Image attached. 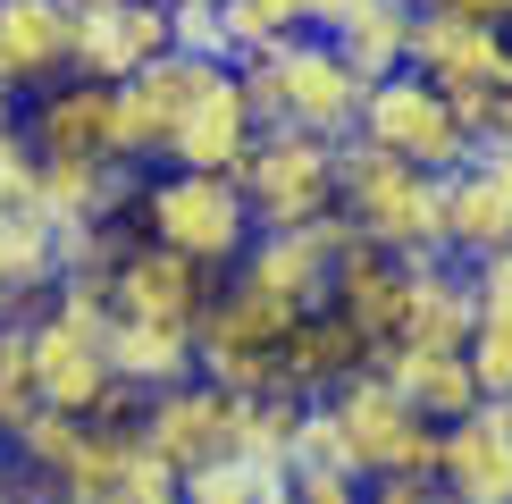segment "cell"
I'll list each match as a JSON object with an SVG mask.
<instances>
[{
  "label": "cell",
  "mask_w": 512,
  "mask_h": 504,
  "mask_svg": "<svg viewBox=\"0 0 512 504\" xmlns=\"http://www.w3.org/2000/svg\"><path fill=\"white\" fill-rule=\"evenodd\" d=\"M345 210H328V219H303V227H261L244 252V278L252 286H269L277 303H294V311H319L336 294V252H345Z\"/></svg>",
  "instance_id": "13"
},
{
  "label": "cell",
  "mask_w": 512,
  "mask_h": 504,
  "mask_svg": "<svg viewBox=\"0 0 512 504\" xmlns=\"http://www.w3.org/2000/svg\"><path fill=\"white\" fill-rule=\"evenodd\" d=\"M361 135H370L378 152L429 168V177H445V168H462V160L479 152V135L462 126L454 93H445V84H429L420 68H395V76L370 84V101H361Z\"/></svg>",
  "instance_id": "7"
},
{
  "label": "cell",
  "mask_w": 512,
  "mask_h": 504,
  "mask_svg": "<svg viewBox=\"0 0 512 504\" xmlns=\"http://www.w3.org/2000/svg\"><path fill=\"white\" fill-rule=\"evenodd\" d=\"M412 68L454 93V110L479 143H496V118H504V93H512V34L504 26H479V17L445 9V0H420Z\"/></svg>",
  "instance_id": "6"
},
{
  "label": "cell",
  "mask_w": 512,
  "mask_h": 504,
  "mask_svg": "<svg viewBox=\"0 0 512 504\" xmlns=\"http://www.w3.org/2000/svg\"><path fill=\"white\" fill-rule=\"evenodd\" d=\"M0 504H26V496H0Z\"/></svg>",
  "instance_id": "38"
},
{
  "label": "cell",
  "mask_w": 512,
  "mask_h": 504,
  "mask_svg": "<svg viewBox=\"0 0 512 504\" xmlns=\"http://www.w3.org/2000/svg\"><path fill=\"white\" fill-rule=\"evenodd\" d=\"M9 110H17V93H9V84H0V118H9Z\"/></svg>",
  "instance_id": "36"
},
{
  "label": "cell",
  "mask_w": 512,
  "mask_h": 504,
  "mask_svg": "<svg viewBox=\"0 0 512 504\" xmlns=\"http://www.w3.org/2000/svg\"><path fill=\"white\" fill-rule=\"evenodd\" d=\"M336 152H345V143L303 135V126H261L252 152L236 160V185H244L252 219H261V227L328 219V210H336Z\"/></svg>",
  "instance_id": "8"
},
{
  "label": "cell",
  "mask_w": 512,
  "mask_h": 504,
  "mask_svg": "<svg viewBox=\"0 0 512 504\" xmlns=\"http://www.w3.org/2000/svg\"><path fill=\"white\" fill-rule=\"evenodd\" d=\"M378 362V345L361 336L336 303H319L294 320V336L277 345V395H303V404H319L328 387H345L353 370H370Z\"/></svg>",
  "instance_id": "20"
},
{
  "label": "cell",
  "mask_w": 512,
  "mask_h": 504,
  "mask_svg": "<svg viewBox=\"0 0 512 504\" xmlns=\"http://www.w3.org/2000/svg\"><path fill=\"white\" fill-rule=\"evenodd\" d=\"M496 143H504V152H512V93H504V118H496Z\"/></svg>",
  "instance_id": "35"
},
{
  "label": "cell",
  "mask_w": 512,
  "mask_h": 504,
  "mask_svg": "<svg viewBox=\"0 0 512 504\" xmlns=\"http://www.w3.org/2000/svg\"><path fill=\"white\" fill-rule=\"evenodd\" d=\"M26 345H34V387L42 404L76 412V420H135L143 395L110 362V286L93 278H59L26 311Z\"/></svg>",
  "instance_id": "1"
},
{
  "label": "cell",
  "mask_w": 512,
  "mask_h": 504,
  "mask_svg": "<svg viewBox=\"0 0 512 504\" xmlns=\"http://www.w3.org/2000/svg\"><path fill=\"white\" fill-rule=\"evenodd\" d=\"M177 504H185V496H177Z\"/></svg>",
  "instance_id": "40"
},
{
  "label": "cell",
  "mask_w": 512,
  "mask_h": 504,
  "mask_svg": "<svg viewBox=\"0 0 512 504\" xmlns=\"http://www.w3.org/2000/svg\"><path fill=\"white\" fill-rule=\"evenodd\" d=\"M412 17H420V0H353V9L328 26V42L378 84V76L412 68Z\"/></svg>",
  "instance_id": "24"
},
{
  "label": "cell",
  "mask_w": 512,
  "mask_h": 504,
  "mask_svg": "<svg viewBox=\"0 0 512 504\" xmlns=\"http://www.w3.org/2000/svg\"><path fill=\"white\" fill-rule=\"evenodd\" d=\"M68 9H110V0H68Z\"/></svg>",
  "instance_id": "37"
},
{
  "label": "cell",
  "mask_w": 512,
  "mask_h": 504,
  "mask_svg": "<svg viewBox=\"0 0 512 504\" xmlns=\"http://www.w3.org/2000/svg\"><path fill=\"white\" fill-rule=\"evenodd\" d=\"M445 9H462V17H479V26H504L512 34V0H445Z\"/></svg>",
  "instance_id": "32"
},
{
  "label": "cell",
  "mask_w": 512,
  "mask_h": 504,
  "mask_svg": "<svg viewBox=\"0 0 512 504\" xmlns=\"http://www.w3.org/2000/svg\"><path fill=\"white\" fill-rule=\"evenodd\" d=\"M76 68V9L68 0H0V84L17 101Z\"/></svg>",
  "instance_id": "21"
},
{
  "label": "cell",
  "mask_w": 512,
  "mask_h": 504,
  "mask_svg": "<svg viewBox=\"0 0 512 504\" xmlns=\"http://www.w3.org/2000/svg\"><path fill=\"white\" fill-rule=\"evenodd\" d=\"M135 227L160 236V244H177L185 261L210 269V278H227L252 252V236H261V219H252L244 185L227 177V168H168V177H152L143 202H135Z\"/></svg>",
  "instance_id": "4"
},
{
  "label": "cell",
  "mask_w": 512,
  "mask_h": 504,
  "mask_svg": "<svg viewBox=\"0 0 512 504\" xmlns=\"http://www.w3.org/2000/svg\"><path fill=\"white\" fill-rule=\"evenodd\" d=\"M236 76H244L252 118H261V126H303V135H328V143L361 135L370 76H361L328 34L303 26V34H286V42H269V51L236 59Z\"/></svg>",
  "instance_id": "2"
},
{
  "label": "cell",
  "mask_w": 512,
  "mask_h": 504,
  "mask_svg": "<svg viewBox=\"0 0 512 504\" xmlns=\"http://www.w3.org/2000/svg\"><path fill=\"white\" fill-rule=\"evenodd\" d=\"M34 177H42V152H34L26 118H0V210L34 202Z\"/></svg>",
  "instance_id": "29"
},
{
  "label": "cell",
  "mask_w": 512,
  "mask_h": 504,
  "mask_svg": "<svg viewBox=\"0 0 512 504\" xmlns=\"http://www.w3.org/2000/svg\"><path fill=\"white\" fill-rule=\"evenodd\" d=\"M34 404H42V387H34V345H26V320H9V328H0V437H9Z\"/></svg>",
  "instance_id": "28"
},
{
  "label": "cell",
  "mask_w": 512,
  "mask_h": 504,
  "mask_svg": "<svg viewBox=\"0 0 512 504\" xmlns=\"http://www.w3.org/2000/svg\"><path fill=\"white\" fill-rule=\"evenodd\" d=\"M361 504H445V488H437V479H370Z\"/></svg>",
  "instance_id": "31"
},
{
  "label": "cell",
  "mask_w": 512,
  "mask_h": 504,
  "mask_svg": "<svg viewBox=\"0 0 512 504\" xmlns=\"http://www.w3.org/2000/svg\"><path fill=\"white\" fill-rule=\"evenodd\" d=\"M361 496H370V479L319 471V462H294V479H286V496H277V504H361Z\"/></svg>",
  "instance_id": "30"
},
{
  "label": "cell",
  "mask_w": 512,
  "mask_h": 504,
  "mask_svg": "<svg viewBox=\"0 0 512 504\" xmlns=\"http://www.w3.org/2000/svg\"><path fill=\"white\" fill-rule=\"evenodd\" d=\"M210 286L219 278H210L202 261H185L177 244L135 236L118 252V269H110V311H126V320H160V328H202Z\"/></svg>",
  "instance_id": "12"
},
{
  "label": "cell",
  "mask_w": 512,
  "mask_h": 504,
  "mask_svg": "<svg viewBox=\"0 0 512 504\" xmlns=\"http://www.w3.org/2000/svg\"><path fill=\"white\" fill-rule=\"evenodd\" d=\"M378 370H387L395 395H403L420 420H437V429H445V420H462L471 404H487L471 353H445V345H387V353H378Z\"/></svg>",
  "instance_id": "22"
},
{
  "label": "cell",
  "mask_w": 512,
  "mask_h": 504,
  "mask_svg": "<svg viewBox=\"0 0 512 504\" xmlns=\"http://www.w3.org/2000/svg\"><path fill=\"white\" fill-rule=\"evenodd\" d=\"M26 135L42 160H126L118 152V84L68 68L59 84L26 93Z\"/></svg>",
  "instance_id": "15"
},
{
  "label": "cell",
  "mask_w": 512,
  "mask_h": 504,
  "mask_svg": "<svg viewBox=\"0 0 512 504\" xmlns=\"http://www.w3.org/2000/svg\"><path fill=\"white\" fill-rule=\"evenodd\" d=\"M0 496H17V462H9V437H0Z\"/></svg>",
  "instance_id": "34"
},
{
  "label": "cell",
  "mask_w": 512,
  "mask_h": 504,
  "mask_svg": "<svg viewBox=\"0 0 512 504\" xmlns=\"http://www.w3.org/2000/svg\"><path fill=\"white\" fill-rule=\"evenodd\" d=\"M110 362H118V378L135 395H160V387H177V378H194L202 353H194V328H160V320L110 311Z\"/></svg>",
  "instance_id": "23"
},
{
  "label": "cell",
  "mask_w": 512,
  "mask_h": 504,
  "mask_svg": "<svg viewBox=\"0 0 512 504\" xmlns=\"http://www.w3.org/2000/svg\"><path fill=\"white\" fill-rule=\"evenodd\" d=\"M160 51H177V17L168 0H110V9H76V76H135Z\"/></svg>",
  "instance_id": "18"
},
{
  "label": "cell",
  "mask_w": 512,
  "mask_h": 504,
  "mask_svg": "<svg viewBox=\"0 0 512 504\" xmlns=\"http://www.w3.org/2000/svg\"><path fill=\"white\" fill-rule=\"evenodd\" d=\"M26 311H34L26 294H17V286H0V328H9V320H26Z\"/></svg>",
  "instance_id": "33"
},
{
  "label": "cell",
  "mask_w": 512,
  "mask_h": 504,
  "mask_svg": "<svg viewBox=\"0 0 512 504\" xmlns=\"http://www.w3.org/2000/svg\"><path fill=\"white\" fill-rule=\"evenodd\" d=\"M286 479H294V462L286 454H219V462H202V471H185L177 479V496L185 504H277L286 496Z\"/></svg>",
  "instance_id": "27"
},
{
  "label": "cell",
  "mask_w": 512,
  "mask_h": 504,
  "mask_svg": "<svg viewBox=\"0 0 512 504\" xmlns=\"http://www.w3.org/2000/svg\"><path fill=\"white\" fill-rule=\"evenodd\" d=\"M445 504H512V395H487L437 437Z\"/></svg>",
  "instance_id": "16"
},
{
  "label": "cell",
  "mask_w": 512,
  "mask_h": 504,
  "mask_svg": "<svg viewBox=\"0 0 512 504\" xmlns=\"http://www.w3.org/2000/svg\"><path fill=\"white\" fill-rule=\"evenodd\" d=\"M210 68H219V59H202V51H160L152 68L118 76V152L135 168L168 160V143H177V126H185V110H194Z\"/></svg>",
  "instance_id": "11"
},
{
  "label": "cell",
  "mask_w": 512,
  "mask_h": 504,
  "mask_svg": "<svg viewBox=\"0 0 512 504\" xmlns=\"http://www.w3.org/2000/svg\"><path fill=\"white\" fill-rule=\"evenodd\" d=\"M471 294H479V328H471V370L487 395H512V252L471 261Z\"/></svg>",
  "instance_id": "25"
},
{
  "label": "cell",
  "mask_w": 512,
  "mask_h": 504,
  "mask_svg": "<svg viewBox=\"0 0 512 504\" xmlns=\"http://www.w3.org/2000/svg\"><path fill=\"white\" fill-rule=\"evenodd\" d=\"M252 135H261L252 93H244L236 59H219V68L202 76V93H194V110H185L177 143H168V168H227V177H236V160L252 152Z\"/></svg>",
  "instance_id": "19"
},
{
  "label": "cell",
  "mask_w": 512,
  "mask_h": 504,
  "mask_svg": "<svg viewBox=\"0 0 512 504\" xmlns=\"http://www.w3.org/2000/svg\"><path fill=\"white\" fill-rule=\"evenodd\" d=\"M319 404H328V429H336V446H345L353 479H437V437L445 429L403 404L395 378L378 362L353 370L345 387H328Z\"/></svg>",
  "instance_id": "5"
},
{
  "label": "cell",
  "mask_w": 512,
  "mask_h": 504,
  "mask_svg": "<svg viewBox=\"0 0 512 504\" xmlns=\"http://www.w3.org/2000/svg\"><path fill=\"white\" fill-rule=\"evenodd\" d=\"M336 210L353 236L403 252V261H437L445 252V177L378 152L370 135H345L336 152Z\"/></svg>",
  "instance_id": "3"
},
{
  "label": "cell",
  "mask_w": 512,
  "mask_h": 504,
  "mask_svg": "<svg viewBox=\"0 0 512 504\" xmlns=\"http://www.w3.org/2000/svg\"><path fill=\"white\" fill-rule=\"evenodd\" d=\"M59 496H76V504H177V471L152 454V437L135 420H93L68 479H59Z\"/></svg>",
  "instance_id": "10"
},
{
  "label": "cell",
  "mask_w": 512,
  "mask_h": 504,
  "mask_svg": "<svg viewBox=\"0 0 512 504\" xmlns=\"http://www.w3.org/2000/svg\"><path fill=\"white\" fill-rule=\"evenodd\" d=\"M412 278H420V261H403V252L370 244V236H345V252H336V294H328V303L345 311L370 345H395L403 320H412Z\"/></svg>",
  "instance_id": "17"
},
{
  "label": "cell",
  "mask_w": 512,
  "mask_h": 504,
  "mask_svg": "<svg viewBox=\"0 0 512 504\" xmlns=\"http://www.w3.org/2000/svg\"><path fill=\"white\" fill-rule=\"evenodd\" d=\"M0 286H17L26 303H42L59 286V219L42 202L0 210Z\"/></svg>",
  "instance_id": "26"
},
{
  "label": "cell",
  "mask_w": 512,
  "mask_h": 504,
  "mask_svg": "<svg viewBox=\"0 0 512 504\" xmlns=\"http://www.w3.org/2000/svg\"><path fill=\"white\" fill-rule=\"evenodd\" d=\"M512 252V152L479 143L462 168H445V261H496Z\"/></svg>",
  "instance_id": "14"
},
{
  "label": "cell",
  "mask_w": 512,
  "mask_h": 504,
  "mask_svg": "<svg viewBox=\"0 0 512 504\" xmlns=\"http://www.w3.org/2000/svg\"><path fill=\"white\" fill-rule=\"evenodd\" d=\"M135 429L152 437V454L185 479V471H202V462H219V454L244 446V395L219 387L210 370H194V378H177V387L143 395Z\"/></svg>",
  "instance_id": "9"
},
{
  "label": "cell",
  "mask_w": 512,
  "mask_h": 504,
  "mask_svg": "<svg viewBox=\"0 0 512 504\" xmlns=\"http://www.w3.org/2000/svg\"><path fill=\"white\" fill-rule=\"evenodd\" d=\"M51 504H76V496H51Z\"/></svg>",
  "instance_id": "39"
}]
</instances>
